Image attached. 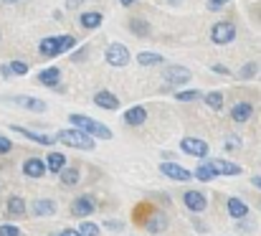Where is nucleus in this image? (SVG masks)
I'll return each instance as SVG.
<instances>
[{
  "label": "nucleus",
  "mask_w": 261,
  "mask_h": 236,
  "mask_svg": "<svg viewBox=\"0 0 261 236\" xmlns=\"http://www.w3.org/2000/svg\"><path fill=\"white\" fill-rule=\"evenodd\" d=\"M18 107H23V109H31V112H46L48 107H46V102H41V99H36V97H15L13 99Z\"/></svg>",
  "instance_id": "15"
},
{
  "label": "nucleus",
  "mask_w": 261,
  "mask_h": 236,
  "mask_svg": "<svg viewBox=\"0 0 261 236\" xmlns=\"http://www.w3.org/2000/svg\"><path fill=\"white\" fill-rule=\"evenodd\" d=\"M251 114H254L251 102H236V104L231 107V120H233V122H239V125L249 122V120H251Z\"/></svg>",
  "instance_id": "12"
},
{
  "label": "nucleus",
  "mask_w": 261,
  "mask_h": 236,
  "mask_svg": "<svg viewBox=\"0 0 261 236\" xmlns=\"http://www.w3.org/2000/svg\"><path fill=\"white\" fill-rule=\"evenodd\" d=\"M59 178H61V185H64V188H74V185H79L82 173H79V168L69 165V168H64V170L59 173Z\"/></svg>",
  "instance_id": "18"
},
{
  "label": "nucleus",
  "mask_w": 261,
  "mask_h": 236,
  "mask_svg": "<svg viewBox=\"0 0 261 236\" xmlns=\"http://www.w3.org/2000/svg\"><path fill=\"white\" fill-rule=\"evenodd\" d=\"M0 74L8 79V77H13V69H10V66H0Z\"/></svg>",
  "instance_id": "42"
},
{
  "label": "nucleus",
  "mask_w": 261,
  "mask_h": 236,
  "mask_svg": "<svg viewBox=\"0 0 261 236\" xmlns=\"http://www.w3.org/2000/svg\"><path fill=\"white\" fill-rule=\"evenodd\" d=\"M59 81H61V72L56 66H48L38 74V84H43V86H56Z\"/></svg>",
  "instance_id": "23"
},
{
  "label": "nucleus",
  "mask_w": 261,
  "mask_h": 236,
  "mask_svg": "<svg viewBox=\"0 0 261 236\" xmlns=\"http://www.w3.org/2000/svg\"><path fill=\"white\" fill-rule=\"evenodd\" d=\"M200 97H203V94H200L198 89H188V91H177V94H175L177 102H193V99H200Z\"/></svg>",
  "instance_id": "29"
},
{
  "label": "nucleus",
  "mask_w": 261,
  "mask_h": 236,
  "mask_svg": "<svg viewBox=\"0 0 261 236\" xmlns=\"http://www.w3.org/2000/svg\"><path fill=\"white\" fill-rule=\"evenodd\" d=\"M119 3H122V5H132L135 0H119Z\"/></svg>",
  "instance_id": "45"
},
{
  "label": "nucleus",
  "mask_w": 261,
  "mask_h": 236,
  "mask_svg": "<svg viewBox=\"0 0 261 236\" xmlns=\"http://www.w3.org/2000/svg\"><path fill=\"white\" fill-rule=\"evenodd\" d=\"M256 74V64H246L244 69H241V79H249Z\"/></svg>",
  "instance_id": "35"
},
{
  "label": "nucleus",
  "mask_w": 261,
  "mask_h": 236,
  "mask_svg": "<svg viewBox=\"0 0 261 236\" xmlns=\"http://www.w3.org/2000/svg\"><path fill=\"white\" fill-rule=\"evenodd\" d=\"M211 165L218 170V175H241V168H239L236 162H228V160H218V157H213Z\"/></svg>",
  "instance_id": "19"
},
{
  "label": "nucleus",
  "mask_w": 261,
  "mask_h": 236,
  "mask_svg": "<svg viewBox=\"0 0 261 236\" xmlns=\"http://www.w3.org/2000/svg\"><path fill=\"white\" fill-rule=\"evenodd\" d=\"M233 38H236V26L228 23V20H221V23H216V26L211 28V41H213L216 46H226V43H231Z\"/></svg>",
  "instance_id": "4"
},
{
  "label": "nucleus",
  "mask_w": 261,
  "mask_h": 236,
  "mask_svg": "<svg viewBox=\"0 0 261 236\" xmlns=\"http://www.w3.org/2000/svg\"><path fill=\"white\" fill-rule=\"evenodd\" d=\"M226 3H228V0H208V8H211V10H221Z\"/></svg>",
  "instance_id": "36"
},
{
  "label": "nucleus",
  "mask_w": 261,
  "mask_h": 236,
  "mask_svg": "<svg viewBox=\"0 0 261 236\" xmlns=\"http://www.w3.org/2000/svg\"><path fill=\"white\" fill-rule=\"evenodd\" d=\"M137 61H140L142 66H160V64L165 61V56H163V54H152V51H142V54L137 56Z\"/></svg>",
  "instance_id": "27"
},
{
  "label": "nucleus",
  "mask_w": 261,
  "mask_h": 236,
  "mask_svg": "<svg viewBox=\"0 0 261 236\" xmlns=\"http://www.w3.org/2000/svg\"><path fill=\"white\" fill-rule=\"evenodd\" d=\"M10 130H13V132H18V135H23V137H28V140H33L36 145H54V140H51L48 135H38V132L25 130V127H18V125H13Z\"/></svg>",
  "instance_id": "17"
},
{
  "label": "nucleus",
  "mask_w": 261,
  "mask_h": 236,
  "mask_svg": "<svg viewBox=\"0 0 261 236\" xmlns=\"http://www.w3.org/2000/svg\"><path fill=\"white\" fill-rule=\"evenodd\" d=\"M10 69H13L15 77H25L28 74V64L25 61H10Z\"/></svg>",
  "instance_id": "32"
},
{
  "label": "nucleus",
  "mask_w": 261,
  "mask_h": 236,
  "mask_svg": "<svg viewBox=\"0 0 261 236\" xmlns=\"http://www.w3.org/2000/svg\"><path fill=\"white\" fill-rule=\"evenodd\" d=\"M228 216H231V219H244V216H249V203H244L241 198H228Z\"/></svg>",
  "instance_id": "22"
},
{
  "label": "nucleus",
  "mask_w": 261,
  "mask_h": 236,
  "mask_svg": "<svg viewBox=\"0 0 261 236\" xmlns=\"http://www.w3.org/2000/svg\"><path fill=\"white\" fill-rule=\"evenodd\" d=\"M46 165H48V173H61V170L66 168V155L51 153V155L46 157Z\"/></svg>",
  "instance_id": "26"
},
{
  "label": "nucleus",
  "mask_w": 261,
  "mask_h": 236,
  "mask_svg": "<svg viewBox=\"0 0 261 236\" xmlns=\"http://www.w3.org/2000/svg\"><path fill=\"white\" fill-rule=\"evenodd\" d=\"M205 102H208L211 109H221V107H223V94H221V91H211V94L205 97Z\"/></svg>",
  "instance_id": "30"
},
{
  "label": "nucleus",
  "mask_w": 261,
  "mask_h": 236,
  "mask_svg": "<svg viewBox=\"0 0 261 236\" xmlns=\"http://www.w3.org/2000/svg\"><path fill=\"white\" fill-rule=\"evenodd\" d=\"M3 3H18V0H3Z\"/></svg>",
  "instance_id": "46"
},
{
  "label": "nucleus",
  "mask_w": 261,
  "mask_h": 236,
  "mask_svg": "<svg viewBox=\"0 0 261 236\" xmlns=\"http://www.w3.org/2000/svg\"><path fill=\"white\" fill-rule=\"evenodd\" d=\"M142 226H145L150 234H160V231H165V229H168V216H165V214H152Z\"/></svg>",
  "instance_id": "16"
},
{
  "label": "nucleus",
  "mask_w": 261,
  "mask_h": 236,
  "mask_svg": "<svg viewBox=\"0 0 261 236\" xmlns=\"http://www.w3.org/2000/svg\"><path fill=\"white\" fill-rule=\"evenodd\" d=\"M94 211H96V203H94V198H89V196H79V198L71 203V214L79 216V219H89Z\"/></svg>",
  "instance_id": "10"
},
{
  "label": "nucleus",
  "mask_w": 261,
  "mask_h": 236,
  "mask_svg": "<svg viewBox=\"0 0 261 236\" xmlns=\"http://www.w3.org/2000/svg\"><path fill=\"white\" fill-rule=\"evenodd\" d=\"M56 143H64L69 148H76V150H94V135H89L84 130L74 127V130H61L56 135Z\"/></svg>",
  "instance_id": "3"
},
{
  "label": "nucleus",
  "mask_w": 261,
  "mask_h": 236,
  "mask_svg": "<svg viewBox=\"0 0 261 236\" xmlns=\"http://www.w3.org/2000/svg\"><path fill=\"white\" fill-rule=\"evenodd\" d=\"M5 211H8V216H25V201L20 198V196H10L8 198V203H5Z\"/></svg>",
  "instance_id": "21"
},
{
  "label": "nucleus",
  "mask_w": 261,
  "mask_h": 236,
  "mask_svg": "<svg viewBox=\"0 0 261 236\" xmlns=\"http://www.w3.org/2000/svg\"><path fill=\"white\" fill-rule=\"evenodd\" d=\"M216 175H218V170L211 165V160H208V162H200V165L195 168V178H198L200 183H211Z\"/></svg>",
  "instance_id": "24"
},
{
  "label": "nucleus",
  "mask_w": 261,
  "mask_h": 236,
  "mask_svg": "<svg viewBox=\"0 0 261 236\" xmlns=\"http://www.w3.org/2000/svg\"><path fill=\"white\" fill-rule=\"evenodd\" d=\"M160 173L168 175V178H173V180H177V183H185V180H190L195 175V173H190L188 168H182L177 162H160Z\"/></svg>",
  "instance_id": "8"
},
{
  "label": "nucleus",
  "mask_w": 261,
  "mask_h": 236,
  "mask_svg": "<svg viewBox=\"0 0 261 236\" xmlns=\"http://www.w3.org/2000/svg\"><path fill=\"white\" fill-rule=\"evenodd\" d=\"M124 122H127L129 127H140V125H145V122H147V109H145L142 104L129 107V109L124 112Z\"/></svg>",
  "instance_id": "13"
},
{
  "label": "nucleus",
  "mask_w": 261,
  "mask_h": 236,
  "mask_svg": "<svg viewBox=\"0 0 261 236\" xmlns=\"http://www.w3.org/2000/svg\"><path fill=\"white\" fill-rule=\"evenodd\" d=\"M33 214L36 216H54L56 214V203L48 201V198H41V201L33 203Z\"/></svg>",
  "instance_id": "25"
},
{
  "label": "nucleus",
  "mask_w": 261,
  "mask_h": 236,
  "mask_svg": "<svg viewBox=\"0 0 261 236\" xmlns=\"http://www.w3.org/2000/svg\"><path fill=\"white\" fill-rule=\"evenodd\" d=\"M180 150L185 155H193V157H205L208 155V143L200 140V137H185L180 143Z\"/></svg>",
  "instance_id": "7"
},
{
  "label": "nucleus",
  "mask_w": 261,
  "mask_h": 236,
  "mask_svg": "<svg viewBox=\"0 0 261 236\" xmlns=\"http://www.w3.org/2000/svg\"><path fill=\"white\" fill-rule=\"evenodd\" d=\"M13 150V143L5 137V135H0V155H5V153H10Z\"/></svg>",
  "instance_id": "34"
},
{
  "label": "nucleus",
  "mask_w": 261,
  "mask_h": 236,
  "mask_svg": "<svg viewBox=\"0 0 261 236\" xmlns=\"http://www.w3.org/2000/svg\"><path fill=\"white\" fill-rule=\"evenodd\" d=\"M129 31H132L135 36L145 38V36H150V23L142 20V18H132V20H129Z\"/></svg>",
  "instance_id": "28"
},
{
  "label": "nucleus",
  "mask_w": 261,
  "mask_h": 236,
  "mask_svg": "<svg viewBox=\"0 0 261 236\" xmlns=\"http://www.w3.org/2000/svg\"><path fill=\"white\" fill-rule=\"evenodd\" d=\"M46 170H48V165H46V160H41V157H28V160L23 162V175H28V178H41Z\"/></svg>",
  "instance_id": "14"
},
{
  "label": "nucleus",
  "mask_w": 261,
  "mask_h": 236,
  "mask_svg": "<svg viewBox=\"0 0 261 236\" xmlns=\"http://www.w3.org/2000/svg\"><path fill=\"white\" fill-rule=\"evenodd\" d=\"M59 236H84V234H82L79 229H64V231H61Z\"/></svg>",
  "instance_id": "38"
},
{
  "label": "nucleus",
  "mask_w": 261,
  "mask_h": 236,
  "mask_svg": "<svg viewBox=\"0 0 261 236\" xmlns=\"http://www.w3.org/2000/svg\"><path fill=\"white\" fill-rule=\"evenodd\" d=\"M182 201H185L188 211H193V214H200V211H205V208H208V198H205L200 191H185Z\"/></svg>",
  "instance_id": "9"
},
{
  "label": "nucleus",
  "mask_w": 261,
  "mask_h": 236,
  "mask_svg": "<svg viewBox=\"0 0 261 236\" xmlns=\"http://www.w3.org/2000/svg\"><path fill=\"white\" fill-rule=\"evenodd\" d=\"M82 3H84V0H66V8H71V10H74V8H79Z\"/></svg>",
  "instance_id": "41"
},
{
  "label": "nucleus",
  "mask_w": 261,
  "mask_h": 236,
  "mask_svg": "<svg viewBox=\"0 0 261 236\" xmlns=\"http://www.w3.org/2000/svg\"><path fill=\"white\" fill-rule=\"evenodd\" d=\"M104 59H107V64H109V66L122 69V66H127V64H129V49H127V46H122V43H112V46H107Z\"/></svg>",
  "instance_id": "5"
},
{
  "label": "nucleus",
  "mask_w": 261,
  "mask_h": 236,
  "mask_svg": "<svg viewBox=\"0 0 261 236\" xmlns=\"http://www.w3.org/2000/svg\"><path fill=\"white\" fill-rule=\"evenodd\" d=\"M0 236H20V229L13 224H0Z\"/></svg>",
  "instance_id": "33"
},
{
  "label": "nucleus",
  "mask_w": 261,
  "mask_h": 236,
  "mask_svg": "<svg viewBox=\"0 0 261 236\" xmlns=\"http://www.w3.org/2000/svg\"><path fill=\"white\" fill-rule=\"evenodd\" d=\"M101 20H104V15H101L99 10H89V13H82V18H79L82 28H87V31L99 28V26H101Z\"/></svg>",
  "instance_id": "20"
},
{
  "label": "nucleus",
  "mask_w": 261,
  "mask_h": 236,
  "mask_svg": "<svg viewBox=\"0 0 261 236\" xmlns=\"http://www.w3.org/2000/svg\"><path fill=\"white\" fill-rule=\"evenodd\" d=\"M107 229H112V231H119V229H122V221H109V224H107Z\"/></svg>",
  "instance_id": "40"
},
{
  "label": "nucleus",
  "mask_w": 261,
  "mask_h": 236,
  "mask_svg": "<svg viewBox=\"0 0 261 236\" xmlns=\"http://www.w3.org/2000/svg\"><path fill=\"white\" fill-rule=\"evenodd\" d=\"M74 46H76V38L74 36H51V38H43L38 43V51H41V56L54 59V56H61V54L71 51Z\"/></svg>",
  "instance_id": "1"
},
{
  "label": "nucleus",
  "mask_w": 261,
  "mask_h": 236,
  "mask_svg": "<svg viewBox=\"0 0 261 236\" xmlns=\"http://www.w3.org/2000/svg\"><path fill=\"white\" fill-rule=\"evenodd\" d=\"M233 148H239V137H233V135H231V137L226 140V150H233Z\"/></svg>",
  "instance_id": "37"
},
{
  "label": "nucleus",
  "mask_w": 261,
  "mask_h": 236,
  "mask_svg": "<svg viewBox=\"0 0 261 236\" xmlns=\"http://www.w3.org/2000/svg\"><path fill=\"white\" fill-rule=\"evenodd\" d=\"M251 183H254V185H256V188H259V191H261V175H256V178H254Z\"/></svg>",
  "instance_id": "44"
},
{
  "label": "nucleus",
  "mask_w": 261,
  "mask_h": 236,
  "mask_svg": "<svg viewBox=\"0 0 261 236\" xmlns=\"http://www.w3.org/2000/svg\"><path fill=\"white\" fill-rule=\"evenodd\" d=\"M87 56H89V49H82V51L74 54V61H82V59H87Z\"/></svg>",
  "instance_id": "39"
},
{
  "label": "nucleus",
  "mask_w": 261,
  "mask_h": 236,
  "mask_svg": "<svg viewBox=\"0 0 261 236\" xmlns=\"http://www.w3.org/2000/svg\"><path fill=\"white\" fill-rule=\"evenodd\" d=\"M163 79H165L168 86H180V84H188L190 81V72L185 66H180V64H170V66H165Z\"/></svg>",
  "instance_id": "6"
},
{
  "label": "nucleus",
  "mask_w": 261,
  "mask_h": 236,
  "mask_svg": "<svg viewBox=\"0 0 261 236\" xmlns=\"http://www.w3.org/2000/svg\"><path fill=\"white\" fill-rule=\"evenodd\" d=\"M213 72H216V74H228V69H226V66H221V64H216V66H213Z\"/></svg>",
  "instance_id": "43"
},
{
  "label": "nucleus",
  "mask_w": 261,
  "mask_h": 236,
  "mask_svg": "<svg viewBox=\"0 0 261 236\" xmlns=\"http://www.w3.org/2000/svg\"><path fill=\"white\" fill-rule=\"evenodd\" d=\"M79 231H82L84 236H99V226L91 224L89 219H84V224H79Z\"/></svg>",
  "instance_id": "31"
},
{
  "label": "nucleus",
  "mask_w": 261,
  "mask_h": 236,
  "mask_svg": "<svg viewBox=\"0 0 261 236\" xmlns=\"http://www.w3.org/2000/svg\"><path fill=\"white\" fill-rule=\"evenodd\" d=\"M69 122H71L74 127H79V130L89 132V135L99 137V140H112V137H114V135H112V130H109L107 125L96 122L94 117H87V114H69Z\"/></svg>",
  "instance_id": "2"
},
{
  "label": "nucleus",
  "mask_w": 261,
  "mask_h": 236,
  "mask_svg": "<svg viewBox=\"0 0 261 236\" xmlns=\"http://www.w3.org/2000/svg\"><path fill=\"white\" fill-rule=\"evenodd\" d=\"M94 104H96L99 109H109V112L119 109V99H117V94H112V91H107V89H101V91L94 94Z\"/></svg>",
  "instance_id": "11"
}]
</instances>
